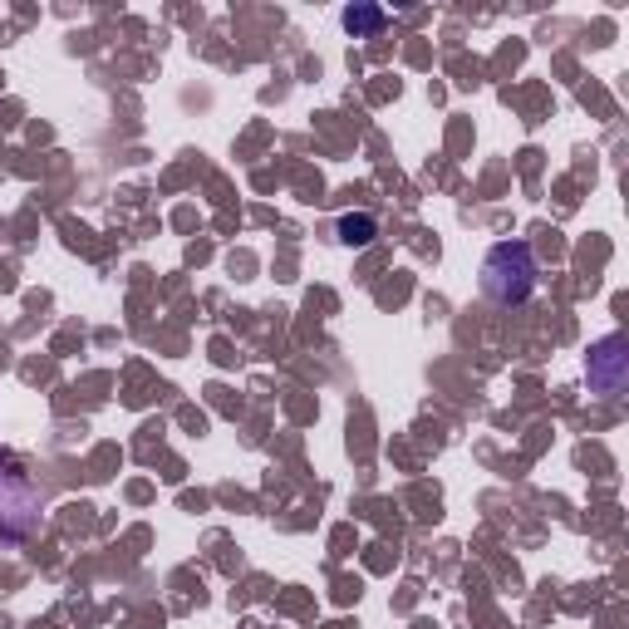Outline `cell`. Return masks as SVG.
Masks as SVG:
<instances>
[{
  "mask_svg": "<svg viewBox=\"0 0 629 629\" xmlns=\"http://www.w3.org/2000/svg\"><path fill=\"white\" fill-rule=\"evenodd\" d=\"M40 516H45V492L25 472L0 467V536L20 541V536H30L40 526Z\"/></svg>",
  "mask_w": 629,
  "mask_h": 629,
  "instance_id": "2",
  "label": "cell"
},
{
  "mask_svg": "<svg viewBox=\"0 0 629 629\" xmlns=\"http://www.w3.org/2000/svg\"><path fill=\"white\" fill-rule=\"evenodd\" d=\"M374 217L369 212H349V217H340V241L344 246H369L374 241Z\"/></svg>",
  "mask_w": 629,
  "mask_h": 629,
  "instance_id": "5",
  "label": "cell"
},
{
  "mask_svg": "<svg viewBox=\"0 0 629 629\" xmlns=\"http://www.w3.org/2000/svg\"><path fill=\"white\" fill-rule=\"evenodd\" d=\"M340 20H344V30H349L354 40H369V35H379V30H384V20H389V15H384L379 5H349Z\"/></svg>",
  "mask_w": 629,
  "mask_h": 629,
  "instance_id": "4",
  "label": "cell"
},
{
  "mask_svg": "<svg viewBox=\"0 0 629 629\" xmlns=\"http://www.w3.org/2000/svg\"><path fill=\"white\" fill-rule=\"evenodd\" d=\"M625 340L620 335H605V340L590 349V389L600 394V399H620L625 394Z\"/></svg>",
  "mask_w": 629,
  "mask_h": 629,
  "instance_id": "3",
  "label": "cell"
},
{
  "mask_svg": "<svg viewBox=\"0 0 629 629\" xmlns=\"http://www.w3.org/2000/svg\"><path fill=\"white\" fill-rule=\"evenodd\" d=\"M536 251L531 241H497L482 261V295L497 305H521L536 290Z\"/></svg>",
  "mask_w": 629,
  "mask_h": 629,
  "instance_id": "1",
  "label": "cell"
}]
</instances>
